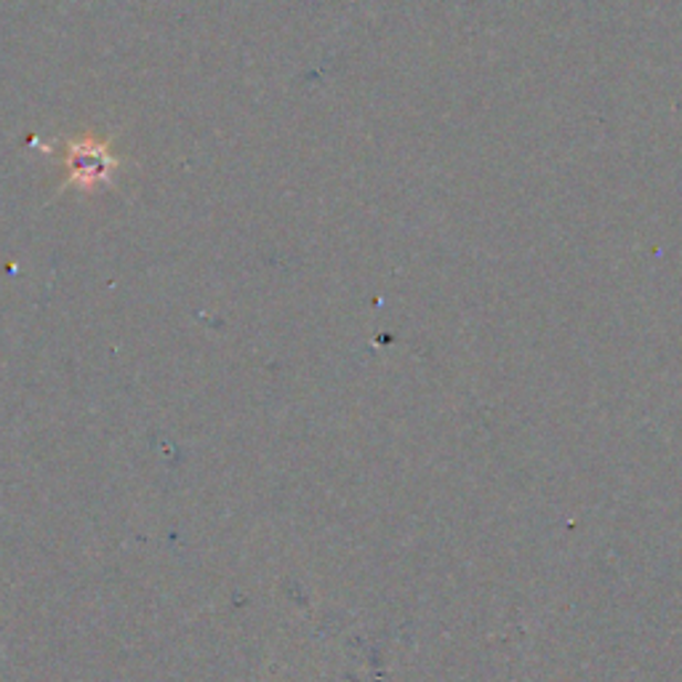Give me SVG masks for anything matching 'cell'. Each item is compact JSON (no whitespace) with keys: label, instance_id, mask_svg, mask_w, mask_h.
Masks as SVG:
<instances>
[{"label":"cell","instance_id":"1","mask_svg":"<svg viewBox=\"0 0 682 682\" xmlns=\"http://www.w3.org/2000/svg\"><path fill=\"white\" fill-rule=\"evenodd\" d=\"M107 149L99 141L88 139L86 145L77 141L67 149V168L70 181H96L107 174Z\"/></svg>","mask_w":682,"mask_h":682}]
</instances>
